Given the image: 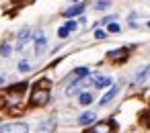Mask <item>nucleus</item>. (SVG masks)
Segmentation results:
<instances>
[{"label": "nucleus", "instance_id": "nucleus-1", "mask_svg": "<svg viewBox=\"0 0 150 133\" xmlns=\"http://www.w3.org/2000/svg\"><path fill=\"white\" fill-rule=\"evenodd\" d=\"M47 100H50V90H45V88H35V90H33V94H31V104L43 106Z\"/></svg>", "mask_w": 150, "mask_h": 133}, {"label": "nucleus", "instance_id": "nucleus-2", "mask_svg": "<svg viewBox=\"0 0 150 133\" xmlns=\"http://www.w3.org/2000/svg\"><path fill=\"white\" fill-rule=\"evenodd\" d=\"M0 133H29L27 123H8L0 127Z\"/></svg>", "mask_w": 150, "mask_h": 133}, {"label": "nucleus", "instance_id": "nucleus-3", "mask_svg": "<svg viewBox=\"0 0 150 133\" xmlns=\"http://www.w3.org/2000/svg\"><path fill=\"white\" fill-rule=\"evenodd\" d=\"M117 94H119V86H111V88H109V90H107V92L101 96L99 104H101V106H105V104H107V102H111V100H113Z\"/></svg>", "mask_w": 150, "mask_h": 133}, {"label": "nucleus", "instance_id": "nucleus-4", "mask_svg": "<svg viewBox=\"0 0 150 133\" xmlns=\"http://www.w3.org/2000/svg\"><path fill=\"white\" fill-rule=\"evenodd\" d=\"M113 131V121H107V123H97L88 133H111Z\"/></svg>", "mask_w": 150, "mask_h": 133}, {"label": "nucleus", "instance_id": "nucleus-5", "mask_svg": "<svg viewBox=\"0 0 150 133\" xmlns=\"http://www.w3.org/2000/svg\"><path fill=\"white\" fill-rule=\"evenodd\" d=\"M29 37H31V29H29V27L21 29V33H19V39H17V49H23V47H25V43L29 41Z\"/></svg>", "mask_w": 150, "mask_h": 133}, {"label": "nucleus", "instance_id": "nucleus-6", "mask_svg": "<svg viewBox=\"0 0 150 133\" xmlns=\"http://www.w3.org/2000/svg\"><path fill=\"white\" fill-rule=\"evenodd\" d=\"M45 47H47V39H45L43 33H39V35L35 37V53L39 55L41 51H45Z\"/></svg>", "mask_w": 150, "mask_h": 133}, {"label": "nucleus", "instance_id": "nucleus-7", "mask_svg": "<svg viewBox=\"0 0 150 133\" xmlns=\"http://www.w3.org/2000/svg\"><path fill=\"white\" fill-rule=\"evenodd\" d=\"M91 78H93V84H95L97 88H103V86H109V84H111V78H109V76H99V74H93Z\"/></svg>", "mask_w": 150, "mask_h": 133}, {"label": "nucleus", "instance_id": "nucleus-8", "mask_svg": "<svg viewBox=\"0 0 150 133\" xmlns=\"http://www.w3.org/2000/svg\"><path fill=\"white\" fill-rule=\"evenodd\" d=\"M56 129V121L54 119H47V121H43L39 127H37V133H52Z\"/></svg>", "mask_w": 150, "mask_h": 133}, {"label": "nucleus", "instance_id": "nucleus-9", "mask_svg": "<svg viewBox=\"0 0 150 133\" xmlns=\"http://www.w3.org/2000/svg\"><path fill=\"white\" fill-rule=\"evenodd\" d=\"M82 13H84V6H82V4H76V6L64 10V17H78V15H82Z\"/></svg>", "mask_w": 150, "mask_h": 133}, {"label": "nucleus", "instance_id": "nucleus-10", "mask_svg": "<svg viewBox=\"0 0 150 133\" xmlns=\"http://www.w3.org/2000/svg\"><path fill=\"white\" fill-rule=\"evenodd\" d=\"M95 119H97V115L88 111V113H84V115H80V117H78V123H80V125H88V123H93Z\"/></svg>", "mask_w": 150, "mask_h": 133}, {"label": "nucleus", "instance_id": "nucleus-11", "mask_svg": "<svg viewBox=\"0 0 150 133\" xmlns=\"http://www.w3.org/2000/svg\"><path fill=\"white\" fill-rule=\"evenodd\" d=\"M88 76V70L86 68H76L74 72H72V78L74 80H82V78H86Z\"/></svg>", "mask_w": 150, "mask_h": 133}, {"label": "nucleus", "instance_id": "nucleus-12", "mask_svg": "<svg viewBox=\"0 0 150 133\" xmlns=\"http://www.w3.org/2000/svg\"><path fill=\"white\" fill-rule=\"evenodd\" d=\"M125 55H127L125 49H115V51H109V53H107V57H111V60H121V57H125Z\"/></svg>", "mask_w": 150, "mask_h": 133}, {"label": "nucleus", "instance_id": "nucleus-13", "mask_svg": "<svg viewBox=\"0 0 150 133\" xmlns=\"http://www.w3.org/2000/svg\"><path fill=\"white\" fill-rule=\"evenodd\" d=\"M91 102H93V94L91 92H82L80 94V104L84 106V104H91Z\"/></svg>", "mask_w": 150, "mask_h": 133}, {"label": "nucleus", "instance_id": "nucleus-14", "mask_svg": "<svg viewBox=\"0 0 150 133\" xmlns=\"http://www.w3.org/2000/svg\"><path fill=\"white\" fill-rule=\"evenodd\" d=\"M109 4H111V0H97V2H95V8H97V10H105Z\"/></svg>", "mask_w": 150, "mask_h": 133}, {"label": "nucleus", "instance_id": "nucleus-15", "mask_svg": "<svg viewBox=\"0 0 150 133\" xmlns=\"http://www.w3.org/2000/svg\"><path fill=\"white\" fill-rule=\"evenodd\" d=\"M25 88H27V84L23 82V84H17V86H11V88H8V92H13V94H17V92H19V94H21Z\"/></svg>", "mask_w": 150, "mask_h": 133}, {"label": "nucleus", "instance_id": "nucleus-16", "mask_svg": "<svg viewBox=\"0 0 150 133\" xmlns=\"http://www.w3.org/2000/svg\"><path fill=\"white\" fill-rule=\"evenodd\" d=\"M107 31H109V33H119V31H121V27H119L117 23H109V27H107Z\"/></svg>", "mask_w": 150, "mask_h": 133}, {"label": "nucleus", "instance_id": "nucleus-17", "mask_svg": "<svg viewBox=\"0 0 150 133\" xmlns=\"http://www.w3.org/2000/svg\"><path fill=\"white\" fill-rule=\"evenodd\" d=\"M76 27H78V23H76V21H68V23H66V29H68L70 33H72V31H76Z\"/></svg>", "mask_w": 150, "mask_h": 133}, {"label": "nucleus", "instance_id": "nucleus-18", "mask_svg": "<svg viewBox=\"0 0 150 133\" xmlns=\"http://www.w3.org/2000/svg\"><path fill=\"white\" fill-rule=\"evenodd\" d=\"M29 68H31V64H29V62H25V60H23V62H19V70H21V72H27Z\"/></svg>", "mask_w": 150, "mask_h": 133}, {"label": "nucleus", "instance_id": "nucleus-19", "mask_svg": "<svg viewBox=\"0 0 150 133\" xmlns=\"http://www.w3.org/2000/svg\"><path fill=\"white\" fill-rule=\"evenodd\" d=\"M58 35H60V37L64 39V37H68V35H70V31H68L66 27H60V29H58Z\"/></svg>", "mask_w": 150, "mask_h": 133}, {"label": "nucleus", "instance_id": "nucleus-20", "mask_svg": "<svg viewBox=\"0 0 150 133\" xmlns=\"http://www.w3.org/2000/svg\"><path fill=\"white\" fill-rule=\"evenodd\" d=\"M95 37H97V39H105V37H107V31H103V29H97V31H95Z\"/></svg>", "mask_w": 150, "mask_h": 133}, {"label": "nucleus", "instance_id": "nucleus-21", "mask_svg": "<svg viewBox=\"0 0 150 133\" xmlns=\"http://www.w3.org/2000/svg\"><path fill=\"white\" fill-rule=\"evenodd\" d=\"M0 53H2V55H8V53H11V45H6V43H4L2 47H0Z\"/></svg>", "mask_w": 150, "mask_h": 133}, {"label": "nucleus", "instance_id": "nucleus-22", "mask_svg": "<svg viewBox=\"0 0 150 133\" xmlns=\"http://www.w3.org/2000/svg\"><path fill=\"white\" fill-rule=\"evenodd\" d=\"M15 2H19V4H31L33 0H15Z\"/></svg>", "mask_w": 150, "mask_h": 133}, {"label": "nucleus", "instance_id": "nucleus-23", "mask_svg": "<svg viewBox=\"0 0 150 133\" xmlns=\"http://www.w3.org/2000/svg\"><path fill=\"white\" fill-rule=\"evenodd\" d=\"M144 123H146V125L150 127V115H144Z\"/></svg>", "mask_w": 150, "mask_h": 133}, {"label": "nucleus", "instance_id": "nucleus-24", "mask_svg": "<svg viewBox=\"0 0 150 133\" xmlns=\"http://www.w3.org/2000/svg\"><path fill=\"white\" fill-rule=\"evenodd\" d=\"M2 82H4V76H0V84H2Z\"/></svg>", "mask_w": 150, "mask_h": 133}, {"label": "nucleus", "instance_id": "nucleus-25", "mask_svg": "<svg viewBox=\"0 0 150 133\" xmlns=\"http://www.w3.org/2000/svg\"><path fill=\"white\" fill-rule=\"evenodd\" d=\"M72 2H78V0H72Z\"/></svg>", "mask_w": 150, "mask_h": 133}, {"label": "nucleus", "instance_id": "nucleus-26", "mask_svg": "<svg viewBox=\"0 0 150 133\" xmlns=\"http://www.w3.org/2000/svg\"><path fill=\"white\" fill-rule=\"evenodd\" d=\"M148 29H150V23H148Z\"/></svg>", "mask_w": 150, "mask_h": 133}]
</instances>
